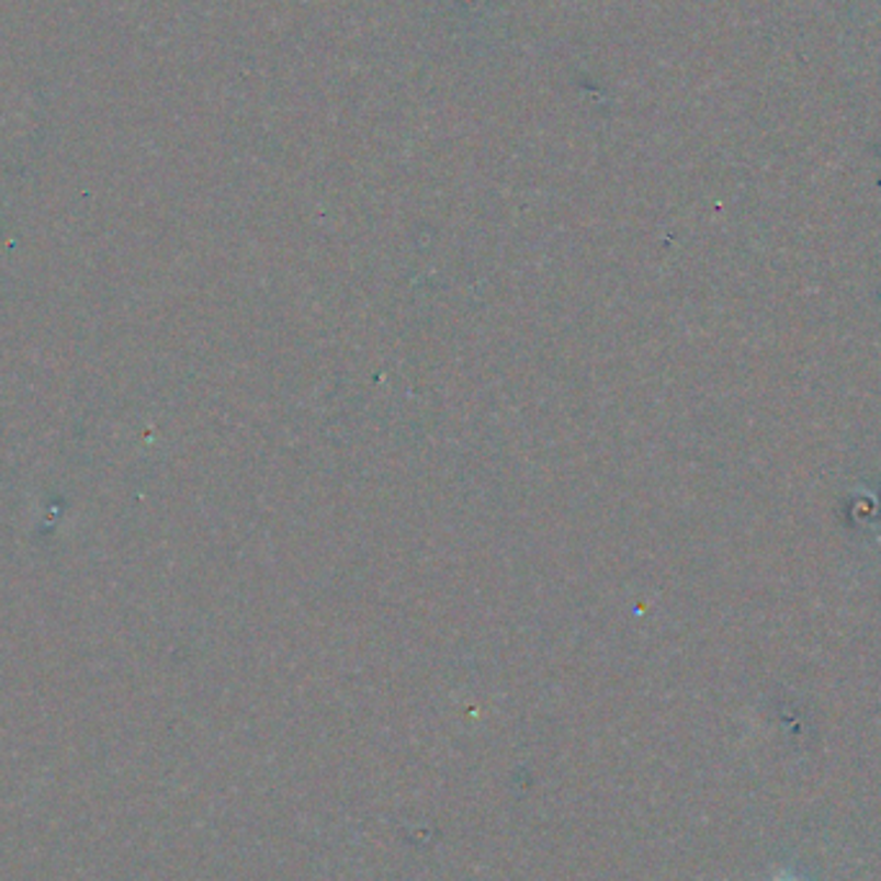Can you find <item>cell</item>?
<instances>
[{"label": "cell", "mask_w": 881, "mask_h": 881, "mask_svg": "<svg viewBox=\"0 0 881 881\" xmlns=\"http://www.w3.org/2000/svg\"><path fill=\"white\" fill-rule=\"evenodd\" d=\"M781 881H794V879H781Z\"/></svg>", "instance_id": "obj_1"}]
</instances>
